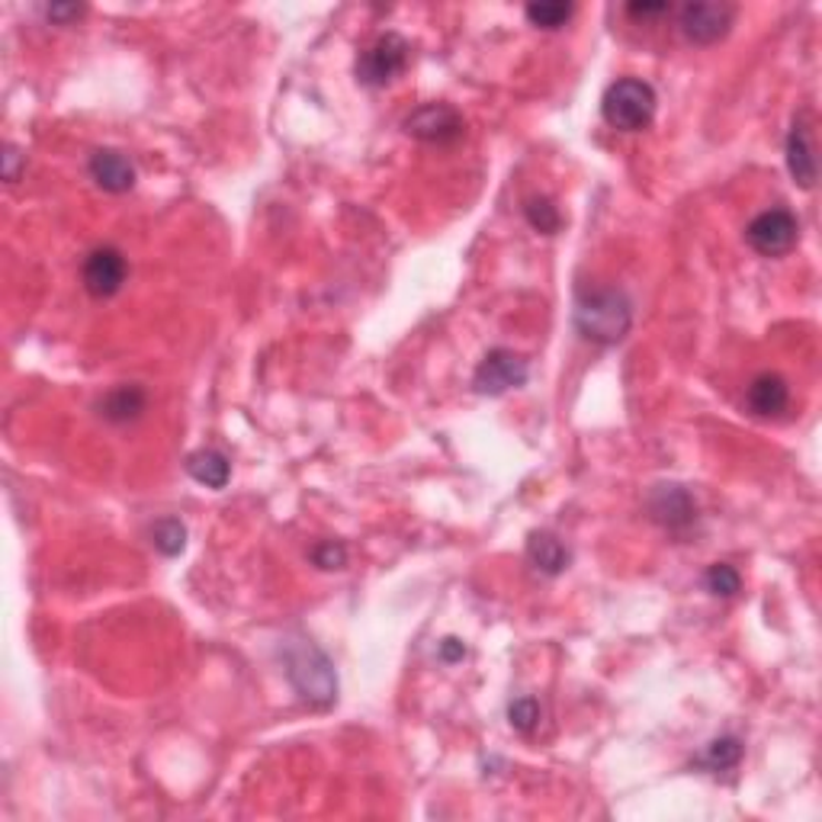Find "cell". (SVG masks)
Wrapping results in <instances>:
<instances>
[{"label": "cell", "instance_id": "cell-5", "mask_svg": "<svg viewBox=\"0 0 822 822\" xmlns=\"http://www.w3.org/2000/svg\"><path fill=\"white\" fill-rule=\"evenodd\" d=\"M800 238V223L790 209H765L746 225V241L761 258H781Z\"/></svg>", "mask_w": 822, "mask_h": 822}, {"label": "cell", "instance_id": "cell-13", "mask_svg": "<svg viewBox=\"0 0 822 822\" xmlns=\"http://www.w3.org/2000/svg\"><path fill=\"white\" fill-rule=\"evenodd\" d=\"M790 402V386L785 376L778 374H758L746 389V405L751 414L758 418H775L781 414Z\"/></svg>", "mask_w": 822, "mask_h": 822}, {"label": "cell", "instance_id": "cell-6", "mask_svg": "<svg viewBox=\"0 0 822 822\" xmlns=\"http://www.w3.org/2000/svg\"><path fill=\"white\" fill-rule=\"evenodd\" d=\"M736 20V7L729 3H716V0H691L681 7L678 13V26L688 42L694 45H713L733 30Z\"/></svg>", "mask_w": 822, "mask_h": 822}, {"label": "cell", "instance_id": "cell-7", "mask_svg": "<svg viewBox=\"0 0 822 822\" xmlns=\"http://www.w3.org/2000/svg\"><path fill=\"white\" fill-rule=\"evenodd\" d=\"M530 376V367L523 360L521 354L508 350V347H495L483 357V364L476 367V376H473V386L479 396H505L511 389H518L527 382Z\"/></svg>", "mask_w": 822, "mask_h": 822}, {"label": "cell", "instance_id": "cell-14", "mask_svg": "<svg viewBox=\"0 0 822 822\" xmlns=\"http://www.w3.org/2000/svg\"><path fill=\"white\" fill-rule=\"evenodd\" d=\"M145 405H149L145 389L136 386V382H122V386H116L100 399L97 409H100V418H107L110 424H129L145 411Z\"/></svg>", "mask_w": 822, "mask_h": 822}, {"label": "cell", "instance_id": "cell-25", "mask_svg": "<svg viewBox=\"0 0 822 822\" xmlns=\"http://www.w3.org/2000/svg\"><path fill=\"white\" fill-rule=\"evenodd\" d=\"M20 164H23L20 149L7 145V149H3V181H7V184H13V181L20 177Z\"/></svg>", "mask_w": 822, "mask_h": 822}, {"label": "cell", "instance_id": "cell-1", "mask_svg": "<svg viewBox=\"0 0 822 822\" xmlns=\"http://www.w3.org/2000/svg\"><path fill=\"white\" fill-rule=\"evenodd\" d=\"M634 325V302L624 290L614 286H595V290H582L575 300V328L578 335L592 344L610 347L620 344L630 335Z\"/></svg>", "mask_w": 822, "mask_h": 822}, {"label": "cell", "instance_id": "cell-12", "mask_svg": "<svg viewBox=\"0 0 822 822\" xmlns=\"http://www.w3.org/2000/svg\"><path fill=\"white\" fill-rule=\"evenodd\" d=\"M90 181L107 193H129L136 187V167L132 161L116 149H97L87 161Z\"/></svg>", "mask_w": 822, "mask_h": 822}, {"label": "cell", "instance_id": "cell-27", "mask_svg": "<svg viewBox=\"0 0 822 822\" xmlns=\"http://www.w3.org/2000/svg\"><path fill=\"white\" fill-rule=\"evenodd\" d=\"M666 10H669L666 0H656V3H630V7H627L630 17H659V13H666Z\"/></svg>", "mask_w": 822, "mask_h": 822}, {"label": "cell", "instance_id": "cell-9", "mask_svg": "<svg viewBox=\"0 0 822 822\" xmlns=\"http://www.w3.org/2000/svg\"><path fill=\"white\" fill-rule=\"evenodd\" d=\"M126 277H129V263L122 258L119 248H94L87 255V261L80 267V280H84V290L94 296V300H110L116 296L122 286H126Z\"/></svg>", "mask_w": 822, "mask_h": 822}, {"label": "cell", "instance_id": "cell-26", "mask_svg": "<svg viewBox=\"0 0 822 822\" xmlns=\"http://www.w3.org/2000/svg\"><path fill=\"white\" fill-rule=\"evenodd\" d=\"M84 13V7H77V3H55V7H48L45 10V17L48 20H58V23H65V20H77Z\"/></svg>", "mask_w": 822, "mask_h": 822}, {"label": "cell", "instance_id": "cell-20", "mask_svg": "<svg viewBox=\"0 0 822 822\" xmlns=\"http://www.w3.org/2000/svg\"><path fill=\"white\" fill-rule=\"evenodd\" d=\"M527 20L540 30H560L572 20L575 7L572 3H560V0H547V3H527Z\"/></svg>", "mask_w": 822, "mask_h": 822}, {"label": "cell", "instance_id": "cell-3", "mask_svg": "<svg viewBox=\"0 0 822 822\" xmlns=\"http://www.w3.org/2000/svg\"><path fill=\"white\" fill-rule=\"evenodd\" d=\"M656 87L642 77H620L604 90L601 100V116L610 129L620 132H642L656 119Z\"/></svg>", "mask_w": 822, "mask_h": 822}, {"label": "cell", "instance_id": "cell-16", "mask_svg": "<svg viewBox=\"0 0 822 822\" xmlns=\"http://www.w3.org/2000/svg\"><path fill=\"white\" fill-rule=\"evenodd\" d=\"M187 473L193 483L206 488H225L228 479H231V466H228V456L219 453V450H196L187 456Z\"/></svg>", "mask_w": 822, "mask_h": 822}, {"label": "cell", "instance_id": "cell-2", "mask_svg": "<svg viewBox=\"0 0 822 822\" xmlns=\"http://www.w3.org/2000/svg\"><path fill=\"white\" fill-rule=\"evenodd\" d=\"M283 662H286V678H290V684L296 688V694H300L302 701H309V704H315V707H328L332 701L337 697V674L335 666H332V659L322 652V649H315L312 642H290L286 649H283Z\"/></svg>", "mask_w": 822, "mask_h": 822}, {"label": "cell", "instance_id": "cell-19", "mask_svg": "<svg viewBox=\"0 0 822 822\" xmlns=\"http://www.w3.org/2000/svg\"><path fill=\"white\" fill-rule=\"evenodd\" d=\"M523 216H527L530 228L540 235H556L562 228L560 206H553V199H547V196H530L523 203Z\"/></svg>", "mask_w": 822, "mask_h": 822}, {"label": "cell", "instance_id": "cell-22", "mask_svg": "<svg viewBox=\"0 0 822 822\" xmlns=\"http://www.w3.org/2000/svg\"><path fill=\"white\" fill-rule=\"evenodd\" d=\"M540 704L533 697H518L508 704V723L518 729V733H533L537 723H540Z\"/></svg>", "mask_w": 822, "mask_h": 822}, {"label": "cell", "instance_id": "cell-18", "mask_svg": "<svg viewBox=\"0 0 822 822\" xmlns=\"http://www.w3.org/2000/svg\"><path fill=\"white\" fill-rule=\"evenodd\" d=\"M151 547L161 556H181L187 550V527L177 518H161L151 527Z\"/></svg>", "mask_w": 822, "mask_h": 822}, {"label": "cell", "instance_id": "cell-15", "mask_svg": "<svg viewBox=\"0 0 822 822\" xmlns=\"http://www.w3.org/2000/svg\"><path fill=\"white\" fill-rule=\"evenodd\" d=\"M527 560L543 575H562L572 562V553L565 550L560 537L540 530V533H530V540H527Z\"/></svg>", "mask_w": 822, "mask_h": 822}, {"label": "cell", "instance_id": "cell-11", "mask_svg": "<svg viewBox=\"0 0 822 822\" xmlns=\"http://www.w3.org/2000/svg\"><path fill=\"white\" fill-rule=\"evenodd\" d=\"M787 171H790V177H793L797 187H816V154H813L810 126H807L803 116L793 119V126L787 132Z\"/></svg>", "mask_w": 822, "mask_h": 822}, {"label": "cell", "instance_id": "cell-23", "mask_svg": "<svg viewBox=\"0 0 822 822\" xmlns=\"http://www.w3.org/2000/svg\"><path fill=\"white\" fill-rule=\"evenodd\" d=\"M312 562L318 569H344L347 565V550L340 543H335V540H325V543H318L312 550Z\"/></svg>", "mask_w": 822, "mask_h": 822}, {"label": "cell", "instance_id": "cell-4", "mask_svg": "<svg viewBox=\"0 0 822 822\" xmlns=\"http://www.w3.org/2000/svg\"><path fill=\"white\" fill-rule=\"evenodd\" d=\"M411 45L399 33H386L367 45L357 58V80L367 87H386L409 68Z\"/></svg>", "mask_w": 822, "mask_h": 822}, {"label": "cell", "instance_id": "cell-24", "mask_svg": "<svg viewBox=\"0 0 822 822\" xmlns=\"http://www.w3.org/2000/svg\"><path fill=\"white\" fill-rule=\"evenodd\" d=\"M437 656H441V662H447V666H456V662H463V659H466V646H463V639H456V636H447V639L441 642Z\"/></svg>", "mask_w": 822, "mask_h": 822}, {"label": "cell", "instance_id": "cell-17", "mask_svg": "<svg viewBox=\"0 0 822 822\" xmlns=\"http://www.w3.org/2000/svg\"><path fill=\"white\" fill-rule=\"evenodd\" d=\"M739 761H743V743H739L736 736H720V739H713L711 746L704 748V755L697 758V765L707 768V771H729V768H736Z\"/></svg>", "mask_w": 822, "mask_h": 822}, {"label": "cell", "instance_id": "cell-21", "mask_svg": "<svg viewBox=\"0 0 822 822\" xmlns=\"http://www.w3.org/2000/svg\"><path fill=\"white\" fill-rule=\"evenodd\" d=\"M704 585H707V592L716 595V598H736L739 588H743V575L729 562H713L711 569H707V575H704Z\"/></svg>", "mask_w": 822, "mask_h": 822}, {"label": "cell", "instance_id": "cell-8", "mask_svg": "<svg viewBox=\"0 0 822 822\" xmlns=\"http://www.w3.org/2000/svg\"><path fill=\"white\" fill-rule=\"evenodd\" d=\"M405 132L418 142H428V145H453L456 139H463L466 132V122L463 116L447 107V104H428V107H418V110L405 116Z\"/></svg>", "mask_w": 822, "mask_h": 822}, {"label": "cell", "instance_id": "cell-10", "mask_svg": "<svg viewBox=\"0 0 822 822\" xmlns=\"http://www.w3.org/2000/svg\"><path fill=\"white\" fill-rule=\"evenodd\" d=\"M649 518L666 527V530H688L691 523L697 521V501L694 495L684 486H674V483H666V486H656L649 491Z\"/></svg>", "mask_w": 822, "mask_h": 822}]
</instances>
